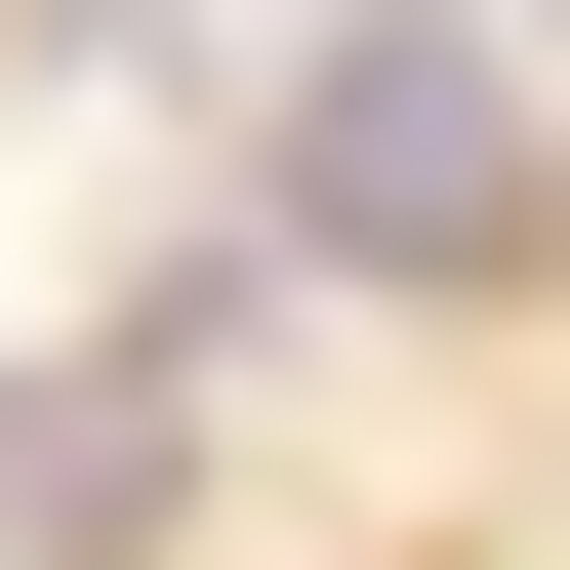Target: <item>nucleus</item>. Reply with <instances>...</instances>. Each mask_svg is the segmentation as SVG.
Listing matches in <instances>:
<instances>
[{"label":"nucleus","mask_w":570,"mask_h":570,"mask_svg":"<svg viewBox=\"0 0 570 570\" xmlns=\"http://www.w3.org/2000/svg\"><path fill=\"white\" fill-rule=\"evenodd\" d=\"M245 164H285V245H326V285H530V245H570V164H530V41H489V0H326Z\"/></svg>","instance_id":"1"},{"label":"nucleus","mask_w":570,"mask_h":570,"mask_svg":"<svg viewBox=\"0 0 570 570\" xmlns=\"http://www.w3.org/2000/svg\"><path fill=\"white\" fill-rule=\"evenodd\" d=\"M0 530H41V570L164 530V367H0Z\"/></svg>","instance_id":"2"},{"label":"nucleus","mask_w":570,"mask_h":570,"mask_svg":"<svg viewBox=\"0 0 570 570\" xmlns=\"http://www.w3.org/2000/svg\"><path fill=\"white\" fill-rule=\"evenodd\" d=\"M489 41H570V0H489Z\"/></svg>","instance_id":"3"}]
</instances>
